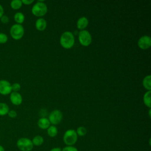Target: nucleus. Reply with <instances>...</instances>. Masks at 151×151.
Wrapping results in <instances>:
<instances>
[{
  "label": "nucleus",
  "mask_w": 151,
  "mask_h": 151,
  "mask_svg": "<svg viewBox=\"0 0 151 151\" xmlns=\"http://www.w3.org/2000/svg\"><path fill=\"white\" fill-rule=\"evenodd\" d=\"M74 36L70 31L64 32L60 38L61 45L65 49H70L72 48L74 44Z\"/></svg>",
  "instance_id": "f257e3e1"
},
{
  "label": "nucleus",
  "mask_w": 151,
  "mask_h": 151,
  "mask_svg": "<svg viewBox=\"0 0 151 151\" xmlns=\"http://www.w3.org/2000/svg\"><path fill=\"white\" fill-rule=\"evenodd\" d=\"M78 136L75 130L68 129L65 132L63 135V141L67 146H73L77 140Z\"/></svg>",
  "instance_id": "f03ea898"
},
{
  "label": "nucleus",
  "mask_w": 151,
  "mask_h": 151,
  "mask_svg": "<svg viewBox=\"0 0 151 151\" xmlns=\"http://www.w3.org/2000/svg\"><path fill=\"white\" fill-rule=\"evenodd\" d=\"M31 12L36 17H42L47 12V6L44 2L38 1L32 7Z\"/></svg>",
  "instance_id": "7ed1b4c3"
},
{
  "label": "nucleus",
  "mask_w": 151,
  "mask_h": 151,
  "mask_svg": "<svg viewBox=\"0 0 151 151\" xmlns=\"http://www.w3.org/2000/svg\"><path fill=\"white\" fill-rule=\"evenodd\" d=\"M24 34V28L21 24H15L12 25L10 29V35L15 40H19L22 38Z\"/></svg>",
  "instance_id": "20e7f679"
},
{
  "label": "nucleus",
  "mask_w": 151,
  "mask_h": 151,
  "mask_svg": "<svg viewBox=\"0 0 151 151\" xmlns=\"http://www.w3.org/2000/svg\"><path fill=\"white\" fill-rule=\"evenodd\" d=\"M18 148L21 151H30L33 148L32 141L27 137H21L17 142Z\"/></svg>",
  "instance_id": "39448f33"
},
{
  "label": "nucleus",
  "mask_w": 151,
  "mask_h": 151,
  "mask_svg": "<svg viewBox=\"0 0 151 151\" xmlns=\"http://www.w3.org/2000/svg\"><path fill=\"white\" fill-rule=\"evenodd\" d=\"M78 41L83 46H88L92 41V37L90 33L86 29L81 30L78 32Z\"/></svg>",
  "instance_id": "423d86ee"
},
{
  "label": "nucleus",
  "mask_w": 151,
  "mask_h": 151,
  "mask_svg": "<svg viewBox=\"0 0 151 151\" xmlns=\"http://www.w3.org/2000/svg\"><path fill=\"white\" fill-rule=\"evenodd\" d=\"M52 124L56 125L59 124L63 119V113L59 110H54L50 113L48 119Z\"/></svg>",
  "instance_id": "0eeeda50"
},
{
  "label": "nucleus",
  "mask_w": 151,
  "mask_h": 151,
  "mask_svg": "<svg viewBox=\"0 0 151 151\" xmlns=\"http://www.w3.org/2000/svg\"><path fill=\"white\" fill-rule=\"evenodd\" d=\"M137 45L140 49L147 50L151 46V38L149 35L142 36L137 41Z\"/></svg>",
  "instance_id": "6e6552de"
},
{
  "label": "nucleus",
  "mask_w": 151,
  "mask_h": 151,
  "mask_svg": "<svg viewBox=\"0 0 151 151\" xmlns=\"http://www.w3.org/2000/svg\"><path fill=\"white\" fill-rule=\"evenodd\" d=\"M12 92L11 83L5 80H0V94L4 96L10 94Z\"/></svg>",
  "instance_id": "1a4fd4ad"
},
{
  "label": "nucleus",
  "mask_w": 151,
  "mask_h": 151,
  "mask_svg": "<svg viewBox=\"0 0 151 151\" xmlns=\"http://www.w3.org/2000/svg\"><path fill=\"white\" fill-rule=\"evenodd\" d=\"M9 99L11 102L15 106L20 105L22 102V97L18 92H11Z\"/></svg>",
  "instance_id": "9d476101"
},
{
  "label": "nucleus",
  "mask_w": 151,
  "mask_h": 151,
  "mask_svg": "<svg viewBox=\"0 0 151 151\" xmlns=\"http://www.w3.org/2000/svg\"><path fill=\"white\" fill-rule=\"evenodd\" d=\"M88 24V20L85 17H80L77 21V27L80 30H84Z\"/></svg>",
  "instance_id": "9b49d317"
},
{
  "label": "nucleus",
  "mask_w": 151,
  "mask_h": 151,
  "mask_svg": "<svg viewBox=\"0 0 151 151\" xmlns=\"http://www.w3.org/2000/svg\"><path fill=\"white\" fill-rule=\"evenodd\" d=\"M47 21L45 19L42 18H40L37 19L35 21V27L38 31H42L45 29L47 27Z\"/></svg>",
  "instance_id": "f8f14e48"
},
{
  "label": "nucleus",
  "mask_w": 151,
  "mask_h": 151,
  "mask_svg": "<svg viewBox=\"0 0 151 151\" xmlns=\"http://www.w3.org/2000/svg\"><path fill=\"white\" fill-rule=\"evenodd\" d=\"M38 127L41 129H47L50 126V122L47 118L41 117L37 122Z\"/></svg>",
  "instance_id": "ddd939ff"
},
{
  "label": "nucleus",
  "mask_w": 151,
  "mask_h": 151,
  "mask_svg": "<svg viewBox=\"0 0 151 151\" xmlns=\"http://www.w3.org/2000/svg\"><path fill=\"white\" fill-rule=\"evenodd\" d=\"M143 87L147 90L148 91H150L151 90V76L150 75H147L144 77L143 80Z\"/></svg>",
  "instance_id": "4468645a"
},
{
  "label": "nucleus",
  "mask_w": 151,
  "mask_h": 151,
  "mask_svg": "<svg viewBox=\"0 0 151 151\" xmlns=\"http://www.w3.org/2000/svg\"><path fill=\"white\" fill-rule=\"evenodd\" d=\"M15 21L18 24H21L23 23V22L25 20V16L23 14V13L21 12H17L14 17Z\"/></svg>",
  "instance_id": "2eb2a0df"
},
{
  "label": "nucleus",
  "mask_w": 151,
  "mask_h": 151,
  "mask_svg": "<svg viewBox=\"0 0 151 151\" xmlns=\"http://www.w3.org/2000/svg\"><path fill=\"white\" fill-rule=\"evenodd\" d=\"M150 94H151V91H147L143 95V102H144V104H145V106H146L149 108L151 107Z\"/></svg>",
  "instance_id": "dca6fc26"
},
{
  "label": "nucleus",
  "mask_w": 151,
  "mask_h": 151,
  "mask_svg": "<svg viewBox=\"0 0 151 151\" xmlns=\"http://www.w3.org/2000/svg\"><path fill=\"white\" fill-rule=\"evenodd\" d=\"M47 133L49 136L51 137H54L55 136H57L58 133V129L54 125L50 126V127L47 129Z\"/></svg>",
  "instance_id": "f3484780"
},
{
  "label": "nucleus",
  "mask_w": 151,
  "mask_h": 151,
  "mask_svg": "<svg viewBox=\"0 0 151 151\" xmlns=\"http://www.w3.org/2000/svg\"><path fill=\"white\" fill-rule=\"evenodd\" d=\"M9 111L8 106L5 103H0V116H5Z\"/></svg>",
  "instance_id": "a211bd4d"
},
{
  "label": "nucleus",
  "mask_w": 151,
  "mask_h": 151,
  "mask_svg": "<svg viewBox=\"0 0 151 151\" xmlns=\"http://www.w3.org/2000/svg\"><path fill=\"white\" fill-rule=\"evenodd\" d=\"M32 142V144L33 145H35V146H40L41 145L43 142H44V139L43 137L41 136H40V135H37V136H35L33 139L32 140H31Z\"/></svg>",
  "instance_id": "6ab92c4d"
},
{
  "label": "nucleus",
  "mask_w": 151,
  "mask_h": 151,
  "mask_svg": "<svg viewBox=\"0 0 151 151\" xmlns=\"http://www.w3.org/2000/svg\"><path fill=\"white\" fill-rule=\"evenodd\" d=\"M22 3L21 0H13L11 2L10 5L13 9H18L22 6Z\"/></svg>",
  "instance_id": "aec40b11"
},
{
  "label": "nucleus",
  "mask_w": 151,
  "mask_h": 151,
  "mask_svg": "<svg viewBox=\"0 0 151 151\" xmlns=\"http://www.w3.org/2000/svg\"><path fill=\"white\" fill-rule=\"evenodd\" d=\"M76 133L77 136H84L86 135V133H87V130L86 129L83 127V126H80L78 127L77 130H76Z\"/></svg>",
  "instance_id": "412c9836"
},
{
  "label": "nucleus",
  "mask_w": 151,
  "mask_h": 151,
  "mask_svg": "<svg viewBox=\"0 0 151 151\" xmlns=\"http://www.w3.org/2000/svg\"><path fill=\"white\" fill-rule=\"evenodd\" d=\"M8 41V36L2 32H0V44H5Z\"/></svg>",
  "instance_id": "4be33fe9"
},
{
  "label": "nucleus",
  "mask_w": 151,
  "mask_h": 151,
  "mask_svg": "<svg viewBox=\"0 0 151 151\" xmlns=\"http://www.w3.org/2000/svg\"><path fill=\"white\" fill-rule=\"evenodd\" d=\"M11 88L13 92H18L21 89V85L18 83H15L11 85Z\"/></svg>",
  "instance_id": "5701e85b"
},
{
  "label": "nucleus",
  "mask_w": 151,
  "mask_h": 151,
  "mask_svg": "<svg viewBox=\"0 0 151 151\" xmlns=\"http://www.w3.org/2000/svg\"><path fill=\"white\" fill-rule=\"evenodd\" d=\"M61 151H78V150L73 146H67L64 147Z\"/></svg>",
  "instance_id": "b1692460"
},
{
  "label": "nucleus",
  "mask_w": 151,
  "mask_h": 151,
  "mask_svg": "<svg viewBox=\"0 0 151 151\" xmlns=\"http://www.w3.org/2000/svg\"><path fill=\"white\" fill-rule=\"evenodd\" d=\"M7 114L11 118H15L17 116V113L15 110H9Z\"/></svg>",
  "instance_id": "393cba45"
},
{
  "label": "nucleus",
  "mask_w": 151,
  "mask_h": 151,
  "mask_svg": "<svg viewBox=\"0 0 151 151\" xmlns=\"http://www.w3.org/2000/svg\"><path fill=\"white\" fill-rule=\"evenodd\" d=\"M0 20L3 24H7L9 22V18L6 15H2L1 17Z\"/></svg>",
  "instance_id": "a878e982"
},
{
  "label": "nucleus",
  "mask_w": 151,
  "mask_h": 151,
  "mask_svg": "<svg viewBox=\"0 0 151 151\" xmlns=\"http://www.w3.org/2000/svg\"><path fill=\"white\" fill-rule=\"evenodd\" d=\"M21 2L25 5H30L34 2V0H22Z\"/></svg>",
  "instance_id": "bb28decb"
},
{
  "label": "nucleus",
  "mask_w": 151,
  "mask_h": 151,
  "mask_svg": "<svg viewBox=\"0 0 151 151\" xmlns=\"http://www.w3.org/2000/svg\"><path fill=\"white\" fill-rule=\"evenodd\" d=\"M2 15H4V8L0 4V18Z\"/></svg>",
  "instance_id": "cd10ccee"
},
{
  "label": "nucleus",
  "mask_w": 151,
  "mask_h": 151,
  "mask_svg": "<svg viewBox=\"0 0 151 151\" xmlns=\"http://www.w3.org/2000/svg\"><path fill=\"white\" fill-rule=\"evenodd\" d=\"M50 151H61V149L59 147H54L50 150Z\"/></svg>",
  "instance_id": "c85d7f7f"
},
{
  "label": "nucleus",
  "mask_w": 151,
  "mask_h": 151,
  "mask_svg": "<svg viewBox=\"0 0 151 151\" xmlns=\"http://www.w3.org/2000/svg\"><path fill=\"white\" fill-rule=\"evenodd\" d=\"M0 151H5V149H4V147L1 145H0Z\"/></svg>",
  "instance_id": "c756f323"
},
{
  "label": "nucleus",
  "mask_w": 151,
  "mask_h": 151,
  "mask_svg": "<svg viewBox=\"0 0 151 151\" xmlns=\"http://www.w3.org/2000/svg\"><path fill=\"white\" fill-rule=\"evenodd\" d=\"M149 117H150V109H149Z\"/></svg>",
  "instance_id": "7c9ffc66"
}]
</instances>
